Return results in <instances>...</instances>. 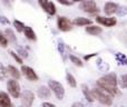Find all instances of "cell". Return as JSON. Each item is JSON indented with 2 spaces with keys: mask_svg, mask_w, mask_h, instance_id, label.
<instances>
[{
  "mask_svg": "<svg viewBox=\"0 0 127 107\" xmlns=\"http://www.w3.org/2000/svg\"><path fill=\"white\" fill-rule=\"evenodd\" d=\"M42 107H56V106L51 103H44L42 104Z\"/></svg>",
  "mask_w": 127,
  "mask_h": 107,
  "instance_id": "e575fe53",
  "label": "cell"
},
{
  "mask_svg": "<svg viewBox=\"0 0 127 107\" xmlns=\"http://www.w3.org/2000/svg\"><path fill=\"white\" fill-rule=\"evenodd\" d=\"M21 71L24 74V76L26 77L28 80L30 81H37L38 80V75L36 74V71L29 66H22L21 67Z\"/></svg>",
  "mask_w": 127,
  "mask_h": 107,
  "instance_id": "52a82bcc",
  "label": "cell"
},
{
  "mask_svg": "<svg viewBox=\"0 0 127 107\" xmlns=\"http://www.w3.org/2000/svg\"><path fill=\"white\" fill-rule=\"evenodd\" d=\"M117 10H118V4L115 3V2H106L105 6H104V11L108 16L117 12Z\"/></svg>",
  "mask_w": 127,
  "mask_h": 107,
  "instance_id": "8fae6325",
  "label": "cell"
},
{
  "mask_svg": "<svg viewBox=\"0 0 127 107\" xmlns=\"http://www.w3.org/2000/svg\"><path fill=\"white\" fill-rule=\"evenodd\" d=\"M11 107H16V106H13V105H11Z\"/></svg>",
  "mask_w": 127,
  "mask_h": 107,
  "instance_id": "74e56055",
  "label": "cell"
},
{
  "mask_svg": "<svg viewBox=\"0 0 127 107\" xmlns=\"http://www.w3.org/2000/svg\"><path fill=\"white\" fill-rule=\"evenodd\" d=\"M59 3L65 4V6H71L74 2H72V1H65V0H59Z\"/></svg>",
  "mask_w": 127,
  "mask_h": 107,
  "instance_id": "d6a6232c",
  "label": "cell"
},
{
  "mask_svg": "<svg viewBox=\"0 0 127 107\" xmlns=\"http://www.w3.org/2000/svg\"><path fill=\"white\" fill-rule=\"evenodd\" d=\"M92 93L94 95V98L97 99L99 103H101L103 105H106V106H110L113 104V99H112V96L109 94L105 92V90L100 89V88H94L92 89Z\"/></svg>",
  "mask_w": 127,
  "mask_h": 107,
  "instance_id": "7a4b0ae2",
  "label": "cell"
},
{
  "mask_svg": "<svg viewBox=\"0 0 127 107\" xmlns=\"http://www.w3.org/2000/svg\"><path fill=\"white\" fill-rule=\"evenodd\" d=\"M86 33H88L89 35H99L101 33V28L98 26H89V27H86Z\"/></svg>",
  "mask_w": 127,
  "mask_h": 107,
  "instance_id": "ac0fdd59",
  "label": "cell"
},
{
  "mask_svg": "<svg viewBox=\"0 0 127 107\" xmlns=\"http://www.w3.org/2000/svg\"><path fill=\"white\" fill-rule=\"evenodd\" d=\"M58 50H59V53L62 55L65 54V45H64V42L62 41V40L58 41Z\"/></svg>",
  "mask_w": 127,
  "mask_h": 107,
  "instance_id": "f1b7e54d",
  "label": "cell"
},
{
  "mask_svg": "<svg viewBox=\"0 0 127 107\" xmlns=\"http://www.w3.org/2000/svg\"><path fill=\"white\" fill-rule=\"evenodd\" d=\"M0 107H11V101L4 92H0Z\"/></svg>",
  "mask_w": 127,
  "mask_h": 107,
  "instance_id": "7c38bea8",
  "label": "cell"
},
{
  "mask_svg": "<svg viewBox=\"0 0 127 107\" xmlns=\"http://www.w3.org/2000/svg\"><path fill=\"white\" fill-rule=\"evenodd\" d=\"M0 45H1L2 47L8 46V39H7V37L1 33V31H0Z\"/></svg>",
  "mask_w": 127,
  "mask_h": 107,
  "instance_id": "484cf974",
  "label": "cell"
},
{
  "mask_svg": "<svg viewBox=\"0 0 127 107\" xmlns=\"http://www.w3.org/2000/svg\"><path fill=\"white\" fill-rule=\"evenodd\" d=\"M0 24L9 25V24H10V21H9V19H8V18H6L4 16H0Z\"/></svg>",
  "mask_w": 127,
  "mask_h": 107,
  "instance_id": "f546056e",
  "label": "cell"
},
{
  "mask_svg": "<svg viewBox=\"0 0 127 107\" xmlns=\"http://www.w3.org/2000/svg\"><path fill=\"white\" fill-rule=\"evenodd\" d=\"M66 78H67V83H68V85L70 86V87H72V88H75L77 86V81H76V79H75V77L72 76L70 72H67V75H66Z\"/></svg>",
  "mask_w": 127,
  "mask_h": 107,
  "instance_id": "ffe728a7",
  "label": "cell"
},
{
  "mask_svg": "<svg viewBox=\"0 0 127 107\" xmlns=\"http://www.w3.org/2000/svg\"><path fill=\"white\" fill-rule=\"evenodd\" d=\"M4 36L7 37L8 41H11V42H16V41H17V37H16L15 33L12 31V29L7 28L6 30H4Z\"/></svg>",
  "mask_w": 127,
  "mask_h": 107,
  "instance_id": "e0dca14e",
  "label": "cell"
},
{
  "mask_svg": "<svg viewBox=\"0 0 127 107\" xmlns=\"http://www.w3.org/2000/svg\"><path fill=\"white\" fill-rule=\"evenodd\" d=\"M97 67H98L101 71H107L108 68H109V66H108L106 63H104L101 58H98L97 59Z\"/></svg>",
  "mask_w": 127,
  "mask_h": 107,
  "instance_id": "44dd1931",
  "label": "cell"
},
{
  "mask_svg": "<svg viewBox=\"0 0 127 107\" xmlns=\"http://www.w3.org/2000/svg\"><path fill=\"white\" fill-rule=\"evenodd\" d=\"M97 86L100 89L105 90L110 96H116L118 94V89H117V76L114 72L107 74L105 76H103L101 78H99L97 80Z\"/></svg>",
  "mask_w": 127,
  "mask_h": 107,
  "instance_id": "6da1fadb",
  "label": "cell"
},
{
  "mask_svg": "<svg viewBox=\"0 0 127 107\" xmlns=\"http://www.w3.org/2000/svg\"><path fill=\"white\" fill-rule=\"evenodd\" d=\"M7 88H8V92L10 93V95L13 98H18L20 96V85L17 80H15V79L8 80Z\"/></svg>",
  "mask_w": 127,
  "mask_h": 107,
  "instance_id": "5b68a950",
  "label": "cell"
},
{
  "mask_svg": "<svg viewBox=\"0 0 127 107\" xmlns=\"http://www.w3.org/2000/svg\"><path fill=\"white\" fill-rule=\"evenodd\" d=\"M69 58H70V60H71L76 66H78V67H83V61H81L78 57L74 56V55H70Z\"/></svg>",
  "mask_w": 127,
  "mask_h": 107,
  "instance_id": "cb8c5ba5",
  "label": "cell"
},
{
  "mask_svg": "<svg viewBox=\"0 0 127 107\" xmlns=\"http://www.w3.org/2000/svg\"><path fill=\"white\" fill-rule=\"evenodd\" d=\"M48 86L50 88V90H53V93L56 95L57 99H63L65 96V89H64V86L59 81L57 80H49L48 81Z\"/></svg>",
  "mask_w": 127,
  "mask_h": 107,
  "instance_id": "3957f363",
  "label": "cell"
},
{
  "mask_svg": "<svg viewBox=\"0 0 127 107\" xmlns=\"http://www.w3.org/2000/svg\"><path fill=\"white\" fill-rule=\"evenodd\" d=\"M72 24L76 25V26H88L90 25L92 26V20L88 19V18H84V17H78V18H75Z\"/></svg>",
  "mask_w": 127,
  "mask_h": 107,
  "instance_id": "9a60e30c",
  "label": "cell"
},
{
  "mask_svg": "<svg viewBox=\"0 0 127 107\" xmlns=\"http://www.w3.org/2000/svg\"><path fill=\"white\" fill-rule=\"evenodd\" d=\"M33 101H35V95L30 90H24L21 93V104L24 107H31Z\"/></svg>",
  "mask_w": 127,
  "mask_h": 107,
  "instance_id": "8992f818",
  "label": "cell"
},
{
  "mask_svg": "<svg viewBox=\"0 0 127 107\" xmlns=\"http://www.w3.org/2000/svg\"><path fill=\"white\" fill-rule=\"evenodd\" d=\"M79 8L81 9L83 11L88 13H96L99 11L98 7H97L96 2L92 1V0H86V1H81L79 3Z\"/></svg>",
  "mask_w": 127,
  "mask_h": 107,
  "instance_id": "277c9868",
  "label": "cell"
},
{
  "mask_svg": "<svg viewBox=\"0 0 127 107\" xmlns=\"http://www.w3.org/2000/svg\"><path fill=\"white\" fill-rule=\"evenodd\" d=\"M71 107H85V106H84L81 103H74L71 105Z\"/></svg>",
  "mask_w": 127,
  "mask_h": 107,
  "instance_id": "d590c367",
  "label": "cell"
},
{
  "mask_svg": "<svg viewBox=\"0 0 127 107\" xmlns=\"http://www.w3.org/2000/svg\"><path fill=\"white\" fill-rule=\"evenodd\" d=\"M37 94H38V96H39L40 98L47 99V98H49V97H50V94H51V93H50V88L46 87V86H41V87H39Z\"/></svg>",
  "mask_w": 127,
  "mask_h": 107,
  "instance_id": "4fadbf2b",
  "label": "cell"
},
{
  "mask_svg": "<svg viewBox=\"0 0 127 107\" xmlns=\"http://www.w3.org/2000/svg\"><path fill=\"white\" fill-rule=\"evenodd\" d=\"M18 51H19L20 55H21L22 57H26V58L28 57V53H27L26 50H24V49H22L21 47H19V48H18Z\"/></svg>",
  "mask_w": 127,
  "mask_h": 107,
  "instance_id": "1f68e13d",
  "label": "cell"
},
{
  "mask_svg": "<svg viewBox=\"0 0 127 107\" xmlns=\"http://www.w3.org/2000/svg\"><path fill=\"white\" fill-rule=\"evenodd\" d=\"M8 72L11 75V76L13 77V78H16V79H19L20 78V71L17 69V68L15 67V66H8Z\"/></svg>",
  "mask_w": 127,
  "mask_h": 107,
  "instance_id": "d6986e66",
  "label": "cell"
},
{
  "mask_svg": "<svg viewBox=\"0 0 127 107\" xmlns=\"http://www.w3.org/2000/svg\"><path fill=\"white\" fill-rule=\"evenodd\" d=\"M24 33H25V36H26V37L28 38L29 40H36V39H37L35 31H33V29L31 28V27L26 26V29H25Z\"/></svg>",
  "mask_w": 127,
  "mask_h": 107,
  "instance_id": "2e32d148",
  "label": "cell"
},
{
  "mask_svg": "<svg viewBox=\"0 0 127 107\" xmlns=\"http://www.w3.org/2000/svg\"><path fill=\"white\" fill-rule=\"evenodd\" d=\"M2 78H3V77H1V76H0V80H2Z\"/></svg>",
  "mask_w": 127,
  "mask_h": 107,
  "instance_id": "8d00e7d4",
  "label": "cell"
},
{
  "mask_svg": "<svg viewBox=\"0 0 127 107\" xmlns=\"http://www.w3.org/2000/svg\"><path fill=\"white\" fill-rule=\"evenodd\" d=\"M116 59L118 61L119 65H127V57L122 53H117L116 54Z\"/></svg>",
  "mask_w": 127,
  "mask_h": 107,
  "instance_id": "7402d4cb",
  "label": "cell"
},
{
  "mask_svg": "<svg viewBox=\"0 0 127 107\" xmlns=\"http://www.w3.org/2000/svg\"><path fill=\"white\" fill-rule=\"evenodd\" d=\"M119 85L122 88H127V74L122 75L119 78Z\"/></svg>",
  "mask_w": 127,
  "mask_h": 107,
  "instance_id": "d4e9b609",
  "label": "cell"
},
{
  "mask_svg": "<svg viewBox=\"0 0 127 107\" xmlns=\"http://www.w3.org/2000/svg\"><path fill=\"white\" fill-rule=\"evenodd\" d=\"M10 55L13 57V59H15V60L17 61L18 64H22V59L20 58V57H19V55H18V54H16L15 51H12V50H11V51H10Z\"/></svg>",
  "mask_w": 127,
  "mask_h": 107,
  "instance_id": "83f0119b",
  "label": "cell"
},
{
  "mask_svg": "<svg viewBox=\"0 0 127 107\" xmlns=\"http://www.w3.org/2000/svg\"><path fill=\"white\" fill-rule=\"evenodd\" d=\"M0 74H2L3 76H7V75H8V69H6V68L2 66V64H0Z\"/></svg>",
  "mask_w": 127,
  "mask_h": 107,
  "instance_id": "4dcf8cb0",
  "label": "cell"
},
{
  "mask_svg": "<svg viewBox=\"0 0 127 107\" xmlns=\"http://www.w3.org/2000/svg\"><path fill=\"white\" fill-rule=\"evenodd\" d=\"M13 26L16 27L18 33H22V31H25V29H26V26H25L21 21H19V20H15V21H13Z\"/></svg>",
  "mask_w": 127,
  "mask_h": 107,
  "instance_id": "603a6c76",
  "label": "cell"
},
{
  "mask_svg": "<svg viewBox=\"0 0 127 107\" xmlns=\"http://www.w3.org/2000/svg\"><path fill=\"white\" fill-rule=\"evenodd\" d=\"M127 13V7H119L118 10H117V15L119 17H123Z\"/></svg>",
  "mask_w": 127,
  "mask_h": 107,
  "instance_id": "4316f807",
  "label": "cell"
},
{
  "mask_svg": "<svg viewBox=\"0 0 127 107\" xmlns=\"http://www.w3.org/2000/svg\"><path fill=\"white\" fill-rule=\"evenodd\" d=\"M57 25L59 30L62 31H69L71 29V22L68 18L66 17H59L57 20Z\"/></svg>",
  "mask_w": 127,
  "mask_h": 107,
  "instance_id": "9c48e42d",
  "label": "cell"
},
{
  "mask_svg": "<svg viewBox=\"0 0 127 107\" xmlns=\"http://www.w3.org/2000/svg\"><path fill=\"white\" fill-rule=\"evenodd\" d=\"M81 90H83V94L85 95L86 99H87L88 102H90V103H93V102L95 101V98H94V95H93L92 90H90L89 88H88V86L86 85V84H83V85H81Z\"/></svg>",
  "mask_w": 127,
  "mask_h": 107,
  "instance_id": "5bb4252c",
  "label": "cell"
},
{
  "mask_svg": "<svg viewBox=\"0 0 127 107\" xmlns=\"http://www.w3.org/2000/svg\"><path fill=\"white\" fill-rule=\"evenodd\" d=\"M39 4L41 8L46 11L48 15L54 16L56 15V6L53 1H46V0H39Z\"/></svg>",
  "mask_w": 127,
  "mask_h": 107,
  "instance_id": "ba28073f",
  "label": "cell"
},
{
  "mask_svg": "<svg viewBox=\"0 0 127 107\" xmlns=\"http://www.w3.org/2000/svg\"><path fill=\"white\" fill-rule=\"evenodd\" d=\"M96 21L100 25H104L106 27H113L117 24L116 18H106V17H101V16H98L96 17Z\"/></svg>",
  "mask_w": 127,
  "mask_h": 107,
  "instance_id": "30bf717a",
  "label": "cell"
},
{
  "mask_svg": "<svg viewBox=\"0 0 127 107\" xmlns=\"http://www.w3.org/2000/svg\"><path fill=\"white\" fill-rule=\"evenodd\" d=\"M97 54H90V55H86L85 57H84V59H85V60H89L90 58H93V57H95L96 56Z\"/></svg>",
  "mask_w": 127,
  "mask_h": 107,
  "instance_id": "836d02e7",
  "label": "cell"
}]
</instances>
